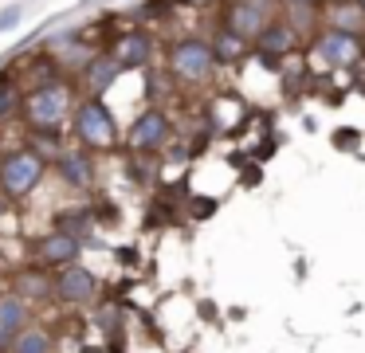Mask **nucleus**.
Wrapping results in <instances>:
<instances>
[{"label":"nucleus","mask_w":365,"mask_h":353,"mask_svg":"<svg viewBox=\"0 0 365 353\" xmlns=\"http://www.w3.org/2000/svg\"><path fill=\"white\" fill-rule=\"evenodd\" d=\"M71 106H75V78L51 75L48 83L24 91L20 118L28 122V130H56L59 133V126L71 118Z\"/></svg>","instance_id":"nucleus-1"},{"label":"nucleus","mask_w":365,"mask_h":353,"mask_svg":"<svg viewBox=\"0 0 365 353\" xmlns=\"http://www.w3.org/2000/svg\"><path fill=\"white\" fill-rule=\"evenodd\" d=\"M67 126H71L75 145L87 149V153H114L118 141H122L118 122H114V110L106 106V98H91V94L75 98Z\"/></svg>","instance_id":"nucleus-2"},{"label":"nucleus","mask_w":365,"mask_h":353,"mask_svg":"<svg viewBox=\"0 0 365 353\" xmlns=\"http://www.w3.org/2000/svg\"><path fill=\"white\" fill-rule=\"evenodd\" d=\"M43 177H48V161L40 153H32L28 145L0 153V196L9 204L28 200L43 185Z\"/></svg>","instance_id":"nucleus-3"},{"label":"nucleus","mask_w":365,"mask_h":353,"mask_svg":"<svg viewBox=\"0 0 365 353\" xmlns=\"http://www.w3.org/2000/svg\"><path fill=\"white\" fill-rule=\"evenodd\" d=\"M165 67H169V75H173L177 83L200 86V83H208V78L216 75V55H212V47H208V39L181 36V39H173V44H169Z\"/></svg>","instance_id":"nucleus-4"},{"label":"nucleus","mask_w":365,"mask_h":353,"mask_svg":"<svg viewBox=\"0 0 365 353\" xmlns=\"http://www.w3.org/2000/svg\"><path fill=\"white\" fill-rule=\"evenodd\" d=\"M98 295H103V282L83 259L51 275V302H59L63 310H95Z\"/></svg>","instance_id":"nucleus-5"},{"label":"nucleus","mask_w":365,"mask_h":353,"mask_svg":"<svg viewBox=\"0 0 365 353\" xmlns=\"http://www.w3.org/2000/svg\"><path fill=\"white\" fill-rule=\"evenodd\" d=\"M173 141V118H169V110L161 106H145L134 114V122H130L126 130V149L134 157H153L161 153V149Z\"/></svg>","instance_id":"nucleus-6"},{"label":"nucleus","mask_w":365,"mask_h":353,"mask_svg":"<svg viewBox=\"0 0 365 353\" xmlns=\"http://www.w3.org/2000/svg\"><path fill=\"white\" fill-rule=\"evenodd\" d=\"M83 247H87L83 240H75V235L51 227V232H43V235H36V240H32V263L43 267V271H59V267L79 263Z\"/></svg>","instance_id":"nucleus-7"},{"label":"nucleus","mask_w":365,"mask_h":353,"mask_svg":"<svg viewBox=\"0 0 365 353\" xmlns=\"http://www.w3.org/2000/svg\"><path fill=\"white\" fill-rule=\"evenodd\" d=\"M48 173H56L59 185L71 188V193H91L98 177V165H95V153H87L79 145H63V153L48 165Z\"/></svg>","instance_id":"nucleus-8"},{"label":"nucleus","mask_w":365,"mask_h":353,"mask_svg":"<svg viewBox=\"0 0 365 353\" xmlns=\"http://www.w3.org/2000/svg\"><path fill=\"white\" fill-rule=\"evenodd\" d=\"M271 24V4L267 0H228L224 4V31H232V36H240L244 44H255V36H259L263 28Z\"/></svg>","instance_id":"nucleus-9"},{"label":"nucleus","mask_w":365,"mask_h":353,"mask_svg":"<svg viewBox=\"0 0 365 353\" xmlns=\"http://www.w3.org/2000/svg\"><path fill=\"white\" fill-rule=\"evenodd\" d=\"M110 55L122 67V75H126V71H142V67H150L153 55H158V39H153L145 28H126L110 44Z\"/></svg>","instance_id":"nucleus-10"},{"label":"nucleus","mask_w":365,"mask_h":353,"mask_svg":"<svg viewBox=\"0 0 365 353\" xmlns=\"http://www.w3.org/2000/svg\"><path fill=\"white\" fill-rule=\"evenodd\" d=\"M51 275L56 271H43V267H36V263L16 267V271L9 275V295H16L20 302H28L32 310L36 306H48L51 302Z\"/></svg>","instance_id":"nucleus-11"},{"label":"nucleus","mask_w":365,"mask_h":353,"mask_svg":"<svg viewBox=\"0 0 365 353\" xmlns=\"http://www.w3.org/2000/svg\"><path fill=\"white\" fill-rule=\"evenodd\" d=\"M118 78H122V67L114 63V55L110 51H95L79 67V83L75 86H83V94H91V98H103Z\"/></svg>","instance_id":"nucleus-12"},{"label":"nucleus","mask_w":365,"mask_h":353,"mask_svg":"<svg viewBox=\"0 0 365 353\" xmlns=\"http://www.w3.org/2000/svg\"><path fill=\"white\" fill-rule=\"evenodd\" d=\"M294 44H299V36H294V24L287 20H271L267 28L255 36V55H259L267 67H279V59H287V55L294 51Z\"/></svg>","instance_id":"nucleus-13"},{"label":"nucleus","mask_w":365,"mask_h":353,"mask_svg":"<svg viewBox=\"0 0 365 353\" xmlns=\"http://www.w3.org/2000/svg\"><path fill=\"white\" fill-rule=\"evenodd\" d=\"M314 55L322 63H330V67H354V63L361 59V44H357V36L326 28L322 36L314 39Z\"/></svg>","instance_id":"nucleus-14"},{"label":"nucleus","mask_w":365,"mask_h":353,"mask_svg":"<svg viewBox=\"0 0 365 353\" xmlns=\"http://www.w3.org/2000/svg\"><path fill=\"white\" fill-rule=\"evenodd\" d=\"M9 353H56V329L43 326V322H32L28 329H20L12 337Z\"/></svg>","instance_id":"nucleus-15"},{"label":"nucleus","mask_w":365,"mask_h":353,"mask_svg":"<svg viewBox=\"0 0 365 353\" xmlns=\"http://www.w3.org/2000/svg\"><path fill=\"white\" fill-rule=\"evenodd\" d=\"M326 20H330V31L357 36V31L365 28V8H361V0H334Z\"/></svg>","instance_id":"nucleus-16"},{"label":"nucleus","mask_w":365,"mask_h":353,"mask_svg":"<svg viewBox=\"0 0 365 353\" xmlns=\"http://www.w3.org/2000/svg\"><path fill=\"white\" fill-rule=\"evenodd\" d=\"M208 47H212V55H216V67H220V63H240L247 55V44L240 36H232V31H224V28H216V36L208 39Z\"/></svg>","instance_id":"nucleus-17"},{"label":"nucleus","mask_w":365,"mask_h":353,"mask_svg":"<svg viewBox=\"0 0 365 353\" xmlns=\"http://www.w3.org/2000/svg\"><path fill=\"white\" fill-rule=\"evenodd\" d=\"M20 106H24V91H20L16 75L12 71H0V122L20 118Z\"/></svg>","instance_id":"nucleus-18"},{"label":"nucleus","mask_w":365,"mask_h":353,"mask_svg":"<svg viewBox=\"0 0 365 353\" xmlns=\"http://www.w3.org/2000/svg\"><path fill=\"white\" fill-rule=\"evenodd\" d=\"M95 322H98V329H103L106 345L122 342V306L118 302H98L95 306Z\"/></svg>","instance_id":"nucleus-19"},{"label":"nucleus","mask_w":365,"mask_h":353,"mask_svg":"<svg viewBox=\"0 0 365 353\" xmlns=\"http://www.w3.org/2000/svg\"><path fill=\"white\" fill-rule=\"evenodd\" d=\"M20 24V4H12V8H0V36L4 31H12Z\"/></svg>","instance_id":"nucleus-20"},{"label":"nucleus","mask_w":365,"mask_h":353,"mask_svg":"<svg viewBox=\"0 0 365 353\" xmlns=\"http://www.w3.org/2000/svg\"><path fill=\"white\" fill-rule=\"evenodd\" d=\"M75 353H122L118 345H106V342H87V345H79Z\"/></svg>","instance_id":"nucleus-21"},{"label":"nucleus","mask_w":365,"mask_h":353,"mask_svg":"<svg viewBox=\"0 0 365 353\" xmlns=\"http://www.w3.org/2000/svg\"><path fill=\"white\" fill-rule=\"evenodd\" d=\"M216 204L212 200H192V212H197V216H208V212H212Z\"/></svg>","instance_id":"nucleus-22"},{"label":"nucleus","mask_w":365,"mask_h":353,"mask_svg":"<svg viewBox=\"0 0 365 353\" xmlns=\"http://www.w3.org/2000/svg\"><path fill=\"white\" fill-rule=\"evenodd\" d=\"M283 4H291V8H310L314 0H283Z\"/></svg>","instance_id":"nucleus-23"},{"label":"nucleus","mask_w":365,"mask_h":353,"mask_svg":"<svg viewBox=\"0 0 365 353\" xmlns=\"http://www.w3.org/2000/svg\"><path fill=\"white\" fill-rule=\"evenodd\" d=\"M185 4H192V8H208V4H216V0H185Z\"/></svg>","instance_id":"nucleus-24"},{"label":"nucleus","mask_w":365,"mask_h":353,"mask_svg":"<svg viewBox=\"0 0 365 353\" xmlns=\"http://www.w3.org/2000/svg\"><path fill=\"white\" fill-rule=\"evenodd\" d=\"M9 216V200H4V196H0V220Z\"/></svg>","instance_id":"nucleus-25"},{"label":"nucleus","mask_w":365,"mask_h":353,"mask_svg":"<svg viewBox=\"0 0 365 353\" xmlns=\"http://www.w3.org/2000/svg\"><path fill=\"white\" fill-rule=\"evenodd\" d=\"M0 295H4V279H0Z\"/></svg>","instance_id":"nucleus-26"},{"label":"nucleus","mask_w":365,"mask_h":353,"mask_svg":"<svg viewBox=\"0 0 365 353\" xmlns=\"http://www.w3.org/2000/svg\"><path fill=\"white\" fill-rule=\"evenodd\" d=\"M361 8H365V0H361Z\"/></svg>","instance_id":"nucleus-27"},{"label":"nucleus","mask_w":365,"mask_h":353,"mask_svg":"<svg viewBox=\"0 0 365 353\" xmlns=\"http://www.w3.org/2000/svg\"><path fill=\"white\" fill-rule=\"evenodd\" d=\"M0 259H4V255H0Z\"/></svg>","instance_id":"nucleus-28"}]
</instances>
